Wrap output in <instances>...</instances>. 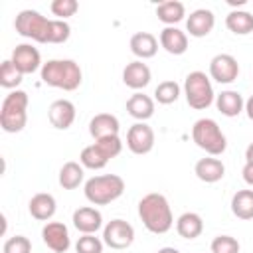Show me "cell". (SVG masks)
<instances>
[{
  "instance_id": "cell-32",
  "label": "cell",
  "mask_w": 253,
  "mask_h": 253,
  "mask_svg": "<svg viewBox=\"0 0 253 253\" xmlns=\"http://www.w3.org/2000/svg\"><path fill=\"white\" fill-rule=\"evenodd\" d=\"M49 10L53 16H57V20H67L75 16V12L79 10V4L75 0H53L49 4Z\"/></svg>"
},
{
  "instance_id": "cell-29",
  "label": "cell",
  "mask_w": 253,
  "mask_h": 253,
  "mask_svg": "<svg viewBox=\"0 0 253 253\" xmlns=\"http://www.w3.org/2000/svg\"><path fill=\"white\" fill-rule=\"evenodd\" d=\"M79 162H81L83 168H89V170H101V168L107 166L109 158H107V156L97 148V144L93 142V144H89V146H85V148L81 150V154H79Z\"/></svg>"
},
{
  "instance_id": "cell-30",
  "label": "cell",
  "mask_w": 253,
  "mask_h": 253,
  "mask_svg": "<svg viewBox=\"0 0 253 253\" xmlns=\"http://www.w3.org/2000/svg\"><path fill=\"white\" fill-rule=\"evenodd\" d=\"M178 97H180V85L172 79L158 83L154 89V101H158L160 105H172L178 101Z\"/></svg>"
},
{
  "instance_id": "cell-15",
  "label": "cell",
  "mask_w": 253,
  "mask_h": 253,
  "mask_svg": "<svg viewBox=\"0 0 253 253\" xmlns=\"http://www.w3.org/2000/svg\"><path fill=\"white\" fill-rule=\"evenodd\" d=\"M73 225L77 231H81L83 235H89V233H97L101 227H103V215L97 208H91V206H83L79 210L73 211Z\"/></svg>"
},
{
  "instance_id": "cell-23",
  "label": "cell",
  "mask_w": 253,
  "mask_h": 253,
  "mask_svg": "<svg viewBox=\"0 0 253 253\" xmlns=\"http://www.w3.org/2000/svg\"><path fill=\"white\" fill-rule=\"evenodd\" d=\"M215 107L223 117H237L245 109V101L239 91L225 89L219 95H215Z\"/></svg>"
},
{
  "instance_id": "cell-28",
  "label": "cell",
  "mask_w": 253,
  "mask_h": 253,
  "mask_svg": "<svg viewBox=\"0 0 253 253\" xmlns=\"http://www.w3.org/2000/svg\"><path fill=\"white\" fill-rule=\"evenodd\" d=\"M231 211L239 219H253V190H239L231 198Z\"/></svg>"
},
{
  "instance_id": "cell-27",
  "label": "cell",
  "mask_w": 253,
  "mask_h": 253,
  "mask_svg": "<svg viewBox=\"0 0 253 253\" xmlns=\"http://www.w3.org/2000/svg\"><path fill=\"white\" fill-rule=\"evenodd\" d=\"M85 178V170L79 162H65L59 170V186L63 190H75Z\"/></svg>"
},
{
  "instance_id": "cell-35",
  "label": "cell",
  "mask_w": 253,
  "mask_h": 253,
  "mask_svg": "<svg viewBox=\"0 0 253 253\" xmlns=\"http://www.w3.org/2000/svg\"><path fill=\"white\" fill-rule=\"evenodd\" d=\"M95 144H97V148L111 160V158H115V156H119L121 154V150H123V140L119 138V134L117 136H107V138H99V140H95Z\"/></svg>"
},
{
  "instance_id": "cell-11",
  "label": "cell",
  "mask_w": 253,
  "mask_h": 253,
  "mask_svg": "<svg viewBox=\"0 0 253 253\" xmlns=\"http://www.w3.org/2000/svg\"><path fill=\"white\" fill-rule=\"evenodd\" d=\"M126 146L132 154H148L154 148V130L146 123H134L126 132Z\"/></svg>"
},
{
  "instance_id": "cell-19",
  "label": "cell",
  "mask_w": 253,
  "mask_h": 253,
  "mask_svg": "<svg viewBox=\"0 0 253 253\" xmlns=\"http://www.w3.org/2000/svg\"><path fill=\"white\" fill-rule=\"evenodd\" d=\"M28 210H30V215L38 221H49L53 215H55V210H57V202L51 194H45V192H40L36 196H32L30 204H28Z\"/></svg>"
},
{
  "instance_id": "cell-3",
  "label": "cell",
  "mask_w": 253,
  "mask_h": 253,
  "mask_svg": "<svg viewBox=\"0 0 253 253\" xmlns=\"http://www.w3.org/2000/svg\"><path fill=\"white\" fill-rule=\"evenodd\" d=\"M123 192H125V180L117 174L93 176L83 186V194H85L87 202H91L93 206H107V204L119 200L123 196Z\"/></svg>"
},
{
  "instance_id": "cell-7",
  "label": "cell",
  "mask_w": 253,
  "mask_h": 253,
  "mask_svg": "<svg viewBox=\"0 0 253 253\" xmlns=\"http://www.w3.org/2000/svg\"><path fill=\"white\" fill-rule=\"evenodd\" d=\"M184 95H186V103L196 111H204L215 101L211 81L204 71H192L186 75Z\"/></svg>"
},
{
  "instance_id": "cell-9",
  "label": "cell",
  "mask_w": 253,
  "mask_h": 253,
  "mask_svg": "<svg viewBox=\"0 0 253 253\" xmlns=\"http://www.w3.org/2000/svg\"><path fill=\"white\" fill-rule=\"evenodd\" d=\"M239 75V63L229 53H217L210 61V77L217 83H233Z\"/></svg>"
},
{
  "instance_id": "cell-40",
  "label": "cell",
  "mask_w": 253,
  "mask_h": 253,
  "mask_svg": "<svg viewBox=\"0 0 253 253\" xmlns=\"http://www.w3.org/2000/svg\"><path fill=\"white\" fill-rule=\"evenodd\" d=\"M156 253H180L176 247H160Z\"/></svg>"
},
{
  "instance_id": "cell-25",
  "label": "cell",
  "mask_w": 253,
  "mask_h": 253,
  "mask_svg": "<svg viewBox=\"0 0 253 253\" xmlns=\"http://www.w3.org/2000/svg\"><path fill=\"white\" fill-rule=\"evenodd\" d=\"M225 26L235 36H247L253 32V14L247 10H231L225 16Z\"/></svg>"
},
{
  "instance_id": "cell-33",
  "label": "cell",
  "mask_w": 253,
  "mask_h": 253,
  "mask_svg": "<svg viewBox=\"0 0 253 253\" xmlns=\"http://www.w3.org/2000/svg\"><path fill=\"white\" fill-rule=\"evenodd\" d=\"M103 239L95 237V233L89 235H81L75 243V251L77 253H103Z\"/></svg>"
},
{
  "instance_id": "cell-37",
  "label": "cell",
  "mask_w": 253,
  "mask_h": 253,
  "mask_svg": "<svg viewBox=\"0 0 253 253\" xmlns=\"http://www.w3.org/2000/svg\"><path fill=\"white\" fill-rule=\"evenodd\" d=\"M241 174H243V180H245V184L253 186V162H245V166H243Z\"/></svg>"
},
{
  "instance_id": "cell-2",
  "label": "cell",
  "mask_w": 253,
  "mask_h": 253,
  "mask_svg": "<svg viewBox=\"0 0 253 253\" xmlns=\"http://www.w3.org/2000/svg\"><path fill=\"white\" fill-rule=\"evenodd\" d=\"M40 77L49 87L75 91L83 81V71L73 59H47L40 69Z\"/></svg>"
},
{
  "instance_id": "cell-8",
  "label": "cell",
  "mask_w": 253,
  "mask_h": 253,
  "mask_svg": "<svg viewBox=\"0 0 253 253\" xmlns=\"http://www.w3.org/2000/svg\"><path fill=\"white\" fill-rule=\"evenodd\" d=\"M132 241H134V227L121 217L111 219L103 227V243L109 245L111 249H117V251L126 249L132 245Z\"/></svg>"
},
{
  "instance_id": "cell-13",
  "label": "cell",
  "mask_w": 253,
  "mask_h": 253,
  "mask_svg": "<svg viewBox=\"0 0 253 253\" xmlns=\"http://www.w3.org/2000/svg\"><path fill=\"white\" fill-rule=\"evenodd\" d=\"M215 26V16L208 8H198L186 18V32L192 38H206Z\"/></svg>"
},
{
  "instance_id": "cell-4",
  "label": "cell",
  "mask_w": 253,
  "mask_h": 253,
  "mask_svg": "<svg viewBox=\"0 0 253 253\" xmlns=\"http://www.w3.org/2000/svg\"><path fill=\"white\" fill-rule=\"evenodd\" d=\"M28 123V93L10 91L0 107V126L4 132H20Z\"/></svg>"
},
{
  "instance_id": "cell-38",
  "label": "cell",
  "mask_w": 253,
  "mask_h": 253,
  "mask_svg": "<svg viewBox=\"0 0 253 253\" xmlns=\"http://www.w3.org/2000/svg\"><path fill=\"white\" fill-rule=\"evenodd\" d=\"M245 113H247V117H249V121H253V95L245 101V109H243Z\"/></svg>"
},
{
  "instance_id": "cell-1",
  "label": "cell",
  "mask_w": 253,
  "mask_h": 253,
  "mask_svg": "<svg viewBox=\"0 0 253 253\" xmlns=\"http://www.w3.org/2000/svg\"><path fill=\"white\" fill-rule=\"evenodd\" d=\"M138 217H140L142 225L150 233H156V235L170 231L174 225L170 204L158 192H150L138 202Z\"/></svg>"
},
{
  "instance_id": "cell-36",
  "label": "cell",
  "mask_w": 253,
  "mask_h": 253,
  "mask_svg": "<svg viewBox=\"0 0 253 253\" xmlns=\"http://www.w3.org/2000/svg\"><path fill=\"white\" fill-rule=\"evenodd\" d=\"M2 251L4 253H32V241L26 235H12L6 239Z\"/></svg>"
},
{
  "instance_id": "cell-24",
  "label": "cell",
  "mask_w": 253,
  "mask_h": 253,
  "mask_svg": "<svg viewBox=\"0 0 253 253\" xmlns=\"http://www.w3.org/2000/svg\"><path fill=\"white\" fill-rule=\"evenodd\" d=\"M176 231L184 239H196L204 231V219L196 211H186L176 219Z\"/></svg>"
},
{
  "instance_id": "cell-20",
  "label": "cell",
  "mask_w": 253,
  "mask_h": 253,
  "mask_svg": "<svg viewBox=\"0 0 253 253\" xmlns=\"http://www.w3.org/2000/svg\"><path fill=\"white\" fill-rule=\"evenodd\" d=\"M160 45L170 55H182L188 49V34L176 26H166L160 32Z\"/></svg>"
},
{
  "instance_id": "cell-10",
  "label": "cell",
  "mask_w": 253,
  "mask_h": 253,
  "mask_svg": "<svg viewBox=\"0 0 253 253\" xmlns=\"http://www.w3.org/2000/svg\"><path fill=\"white\" fill-rule=\"evenodd\" d=\"M12 63L16 65V69L22 75H30L36 73L38 69H42V55L38 51V47H34L32 43H18L12 51Z\"/></svg>"
},
{
  "instance_id": "cell-39",
  "label": "cell",
  "mask_w": 253,
  "mask_h": 253,
  "mask_svg": "<svg viewBox=\"0 0 253 253\" xmlns=\"http://www.w3.org/2000/svg\"><path fill=\"white\" fill-rule=\"evenodd\" d=\"M245 162H253V142L245 148Z\"/></svg>"
},
{
  "instance_id": "cell-18",
  "label": "cell",
  "mask_w": 253,
  "mask_h": 253,
  "mask_svg": "<svg viewBox=\"0 0 253 253\" xmlns=\"http://www.w3.org/2000/svg\"><path fill=\"white\" fill-rule=\"evenodd\" d=\"M194 174L206 182V184H213V182H219L223 176H225V166L219 158L215 156H206V158H200L194 166Z\"/></svg>"
},
{
  "instance_id": "cell-14",
  "label": "cell",
  "mask_w": 253,
  "mask_h": 253,
  "mask_svg": "<svg viewBox=\"0 0 253 253\" xmlns=\"http://www.w3.org/2000/svg\"><path fill=\"white\" fill-rule=\"evenodd\" d=\"M47 119H49L51 126H55L59 130H65L75 121V105L69 99H57V101H53L49 105Z\"/></svg>"
},
{
  "instance_id": "cell-16",
  "label": "cell",
  "mask_w": 253,
  "mask_h": 253,
  "mask_svg": "<svg viewBox=\"0 0 253 253\" xmlns=\"http://www.w3.org/2000/svg\"><path fill=\"white\" fill-rule=\"evenodd\" d=\"M150 79H152L150 67H148L144 61H140V59L126 63V67L123 69V83H125L126 87L134 89V91L144 89V87L150 83Z\"/></svg>"
},
{
  "instance_id": "cell-31",
  "label": "cell",
  "mask_w": 253,
  "mask_h": 253,
  "mask_svg": "<svg viewBox=\"0 0 253 253\" xmlns=\"http://www.w3.org/2000/svg\"><path fill=\"white\" fill-rule=\"evenodd\" d=\"M22 77L24 75L16 69V65L12 63V59H6L2 63V67H0V85L4 89H14L16 91V87L22 83Z\"/></svg>"
},
{
  "instance_id": "cell-22",
  "label": "cell",
  "mask_w": 253,
  "mask_h": 253,
  "mask_svg": "<svg viewBox=\"0 0 253 253\" xmlns=\"http://www.w3.org/2000/svg\"><path fill=\"white\" fill-rule=\"evenodd\" d=\"M130 51L142 61V59H150L156 55L158 51V40L150 34V32H136L130 38Z\"/></svg>"
},
{
  "instance_id": "cell-6",
  "label": "cell",
  "mask_w": 253,
  "mask_h": 253,
  "mask_svg": "<svg viewBox=\"0 0 253 253\" xmlns=\"http://www.w3.org/2000/svg\"><path fill=\"white\" fill-rule=\"evenodd\" d=\"M51 22L49 18L42 16L38 10H22L16 20H14V28L22 38L34 40L38 43H49V34H51Z\"/></svg>"
},
{
  "instance_id": "cell-12",
  "label": "cell",
  "mask_w": 253,
  "mask_h": 253,
  "mask_svg": "<svg viewBox=\"0 0 253 253\" xmlns=\"http://www.w3.org/2000/svg\"><path fill=\"white\" fill-rule=\"evenodd\" d=\"M42 239L43 243L55 251V253H65L71 247V237H69V229L65 223L61 221H47L42 229Z\"/></svg>"
},
{
  "instance_id": "cell-5",
  "label": "cell",
  "mask_w": 253,
  "mask_h": 253,
  "mask_svg": "<svg viewBox=\"0 0 253 253\" xmlns=\"http://www.w3.org/2000/svg\"><path fill=\"white\" fill-rule=\"evenodd\" d=\"M192 140L210 156H219L227 148V138L213 119H198L192 126Z\"/></svg>"
},
{
  "instance_id": "cell-21",
  "label": "cell",
  "mask_w": 253,
  "mask_h": 253,
  "mask_svg": "<svg viewBox=\"0 0 253 253\" xmlns=\"http://www.w3.org/2000/svg\"><path fill=\"white\" fill-rule=\"evenodd\" d=\"M126 113L132 119H136L138 123H144L154 115V99L144 95V93H140V91H136L126 101Z\"/></svg>"
},
{
  "instance_id": "cell-26",
  "label": "cell",
  "mask_w": 253,
  "mask_h": 253,
  "mask_svg": "<svg viewBox=\"0 0 253 253\" xmlns=\"http://www.w3.org/2000/svg\"><path fill=\"white\" fill-rule=\"evenodd\" d=\"M156 16H158V20H160L162 24H166V26H176L178 22L184 20L186 8H184V4L178 2V0L160 2V4L156 6Z\"/></svg>"
},
{
  "instance_id": "cell-34",
  "label": "cell",
  "mask_w": 253,
  "mask_h": 253,
  "mask_svg": "<svg viewBox=\"0 0 253 253\" xmlns=\"http://www.w3.org/2000/svg\"><path fill=\"white\" fill-rule=\"evenodd\" d=\"M211 253H239V241L231 235H217L211 241Z\"/></svg>"
},
{
  "instance_id": "cell-17",
  "label": "cell",
  "mask_w": 253,
  "mask_h": 253,
  "mask_svg": "<svg viewBox=\"0 0 253 253\" xmlns=\"http://www.w3.org/2000/svg\"><path fill=\"white\" fill-rule=\"evenodd\" d=\"M119 130H121V123L111 113H99L89 121V134L95 140L107 138V136H117Z\"/></svg>"
}]
</instances>
